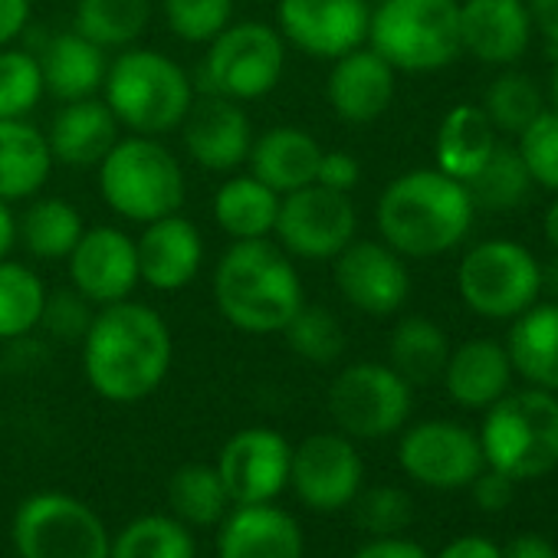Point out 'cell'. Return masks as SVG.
<instances>
[{"label":"cell","instance_id":"cell-23","mask_svg":"<svg viewBox=\"0 0 558 558\" xmlns=\"http://www.w3.org/2000/svg\"><path fill=\"white\" fill-rule=\"evenodd\" d=\"M217 558H306V535L276 502L233 506L220 522Z\"/></svg>","mask_w":558,"mask_h":558},{"label":"cell","instance_id":"cell-11","mask_svg":"<svg viewBox=\"0 0 558 558\" xmlns=\"http://www.w3.org/2000/svg\"><path fill=\"white\" fill-rule=\"evenodd\" d=\"M411 408V385L385 362L345 365L329 388V414L336 430L352 440H385L404 430Z\"/></svg>","mask_w":558,"mask_h":558},{"label":"cell","instance_id":"cell-9","mask_svg":"<svg viewBox=\"0 0 558 558\" xmlns=\"http://www.w3.org/2000/svg\"><path fill=\"white\" fill-rule=\"evenodd\" d=\"M11 535L21 558H109L112 548L99 512L60 489L27 496L14 512Z\"/></svg>","mask_w":558,"mask_h":558},{"label":"cell","instance_id":"cell-12","mask_svg":"<svg viewBox=\"0 0 558 558\" xmlns=\"http://www.w3.org/2000/svg\"><path fill=\"white\" fill-rule=\"evenodd\" d=\"M359 233V210L352 194L306 184L279 197L272 236L293 259H336Z\"/></svg>","mask_w":558,"mask_h":558},{"label":"cell","instance_id":"cell-33","mask_svg":"<svg viewBox=\"0 0 558 558\" xmlns=\"http://www.w3.org/2000/svg\"><path fill=\"white\" fill-rule=\"evenodd\" d=\"M83 230V214L66 197H31V207L17 217V240L37 259H66Z\"/></svg>","mask_w":558,"mask_h":558},{"label":"cell","instance_id":"cell-45","mask_svg":"<svg viewBox=\"0 0 558 558\" xmlns=\"http://www.w3.org/2000/svg\"><path fill=\"white\" fill-rule=\"evenodd\" d=\"M93 316H96V306L86 296H80L73 287H63L57 293L47 290L40 329L57 342H83V336L93 326Z\"/></svg>","mask_w":558,"mask_h":558},{"label":"cell","instance_id":"cell-29","mask_svg":"<svg viewBox=\"0 0 558 558\" xmlns=\"http://www.w3.org/2000/svg\"><path fill=\"white\" fill-rule=\"evenodd\" d=\"M506 352L519 378L532 388L558 395V300L535 303L515 316Z\"/></svg>","mask_w":558,"mask_h":558},{"label":"cell","instance_id":"cell-52","mask_svg":"<svg viewBox=\"0 0 558 558\" xmlns=\"http://www.w3.org/2000/svg\"><path fill=\"white\" fill-rule=\"evenodd\" d=\"M532 27L551 44V50H558V0H525Z\"/></svg>","mask_w":558,"mask_h":558},{"label":"cell","instance_id":"cell-39","mask_svg":"<svg viewBox=\"0 0 558 558\" xmlns=\"http://www.w3.org/2000/svg\"><path fill=\"white\" fill-rule=\"evenodd\" d=\"M279 336L287 339L293 355H300L310 365H336L349 349V336L339 316L326 306H310V303L300 306V313Z\"/></svg>","mask_w":558,"mask_h":558},{"label":"cell","instance_id":"cell-32","mask_svg":"<svg viewBox=\"0 0 558 558\" xmlns=\"http://www.w3.org/2000/svg\"><path fill=\"white\" fill-rule=\"evenodd\" d=\"M450 359L447 332L427 316H408L391 329L388 339V365L411 385H434L440 381Z\"/></svg>","mask_w":558,"mask_h":558},{"label":"cell","instance_id":"cell-8","mask_svg":"<svg viewBox=\"0 0 558 558\" xmlns=\"http://www.w3.org/2000/svg\"><path fill=\"white\" fill-rule=\"evenodd\" d=\"M457 293L483 319H515L542 296V263L515 240H483L457 269Z\"/></svg>","mask_w":558,"mask_h":558},{"label":"cell","instance_id":"cell-5","mask_svg":"<svg viewBox=\"0 0 558 558\" xmlns=\"http://www.w3.org/2000/svg\"><path fill=\"white\" fill-rule=\"evenodd\" d=\"M476 437L486 466L515 483L548 476L558 470V395L542 388L506 391L486 408Z\"/></svg>","mask_w":558,"mask_h":558},{"label":"cell","instance_id":"cell-55","mask_svg":"<svg viewBox=\"0 0 558 558\" xmlns=\"http://www.w3.org/2000/svg\"><path fill=\"white\" fill-rule=\"evenodd\" d=\"M545 236H548V243L558 250V194H555V201H551L548 210H545Z\"/></svg>","mask_w":558,"mask_h":558},{"label":"cell","instance_id":"cell-10","mask_svg":"<svg viewBox=\"0 0 558 558\" xmlns=\"http://www.w3.org/2000/svg\"><path fill=\"white\" fill-rule=\"evenodd\" d=\"M287 40L259 21H233L204 53L207 93L233 102H256L269 96L287 73Z\"/></svg>","mask_w":558,"mask_h":558},{"label":"cell","instance_id":"cell-6","mask_svg":"<svg viewBox=\"0 0 558 558\" xmlns=\"http://www.w3.org/2000/svg\"><path fill=\"white\" fill-rule=\"evenodd\" d=\"M99 194L129 223H151L178 214L187 197L184 168L161 138L129 135L99 161Z\"/></svg>","mask_w":558,"mask_h":558},{"label":"cell","instance_id":"cell-28","mask_svg":"<svg viewBox=\"0 0 558 558\" xmlns=\"http://www.w3.org/2000/svg\"><path fill=\"white\" fill-rule=\"evenodd\" d=\"M37 60H40L47 93L60 102H76V99L96 96L109 73L106 50L76 31L57 34L53 40H47V47Z\"/></svg>","mask_w":558,"mask_h":558},{"label":"cell","instance_id":"cell-17","mask_svg":"<svg viewBox=\"0 0 558 558\" xmlns=\"http://www.w3.org/2000/svg\"><path fill=\"white\" fill-rule=\"evenodd\" d=\"M290 463L293 444L283 434L272 427H243L223 444L214 466L233 506H256L276 502L290 486Z\"/></svg>","mask_w":558,"mask_h":558},{"label":"cell","instance_id":"cell-46","mask_svg":"<svg viewBox=\"0 0 558 558\" xmlns=\"http://www.w3.org/2000/svg\"><path fill=\"white\" fill-rule=\"evenodd\" d=\"M362 181V165L352 151H342V148H332V151H323L319 158V171H316V184L329 187V191H339V194H352Z\"/></svg>","mask_w":558,"mask_h":558},{"label":"cell","instance_id":"cell-25","mask_svg":"<svg viewBox=\"0 0 558 558\" xmlns=\"http://www.w3.org/2000/svg\"><path fill=\"white\" fill-rule=\"evenodd\" d=\"M323 145L316 142L313 132L300 125H272L259 135H253L246 165L250 174L259 178L266 187H272L279 197L300 191L306 184H316Z\"/></svg>","mask_w":558,"mask_h":558},{"label":"cell","instance_id":"cell-44","mask_svg":"<svg viewBox=\"0 0 558 558\" xmlns=\"http://www.w3.org/2000/svg\"><path fill=\"white\" fill-rule=\"evenodd\" d=\"M515 151L532 184L558 194V112L545 109L529 129H522Z\"/></svg>","mask_w":558,"mask_h":558},{"label":"cell","instance_id":"cell-48","mask_svg":"<svg viewBox=\"0 0 558 558\" xmlns=\"http://www.w3.org/2000/svg\"><path fill=\"white\" fill-rule=\"evenodd\" d=\"M352 558H430L424 551V545L404 538V535H378L372 542H365Z\"/></svg>","mask_w":558,"mask_h":558},{"label":"cell","instance_id":"cell-57","mask_svg":"<svg viewBox=\"0 0 558 558\" xmlns=\"http://www.w3.org/2000/svg\"><path fill=\"white\" fill-rule=\"evenodd\" d=\"M4 375H8V365H4V352H0V385H4Z\"/></svg>","mask_w":558,"mask_h":558},{"label":"cell","instance_id":"cell-16","mask_svg":"<svg viewBox=\"0 0 558 558\" xmlns=\"http://www.w3.org/2000/svg\"><path fill=\"white\" fill-rule=\"evenodd\" d=\"M332 283L339 296L375 319H388L404 310L411 296V272L404 256L385 240H352L332 259Z\"/></svg>","mask_w":558,"mask_h":558},{"label":"cell","instance_id":"cell-14","mask_svg":"<svg viewBox=\"0 0 558 558\" xmlns=\"http://www.w3.org/2000/svg\"><path fill=\"white\" fill-rule=\"evenodd\" d=\"M290 486L296 489L300 502L316 512L349 509L365 486V463L355 440L342 430L310 434L293 447Z\"/></svg>","mask_w":558,"mask_h":558},{"label":"cell","instance_id":"cell-43","mask_svg":"<svg viewBox=\"0 0 558 558\" xmlns=\"http://www.w3.org/2000/svg\"><path fill=\"white\" fill-rule=\"evenodd\" d=\"M355 509V525L368 532L372 538L378 535H401L411 519H414V502L401 486H362L359 496L352 499Z\"/></svg>","mask_w":558,"mask_h":558},{"label":"cell","instance_id":"cell-26","mask_svg":"<svg viewBox=\"0 0 558 558\" xmlns=\"http://www.w3.org/2000/svg\"><path fill=\"white\" fill-rule=\"evenodd\" d=\"M512 362L506 345L493 339H470L450 349L447 368L440 375L453 404L466 411H486L506 391H512Z\"/></svg>","mask_w":558,"mask_h":558},{"label":"cell","instance_id":"cell-37","mask_svg":"<svg viewBox=\"0 0 558 558\" xmlns=\"http://www.w3.org/2000/svg\"><path fill=\"white\" fill-rule=\"evenodd\" d=\"M109 558H197V542L181 519L148 512L112 535Z\"/></svg>","mask_w":558,"mask_h":558},{"label":"cell","instance_id":"cell-19","mask_svg":"<svg viewBox=\"0 0 558 558\" xmlns=\"http://www.w3.org/2000/svg\"><path fill=\"white\" fill-rule=\"evenodd\" d=\"M178 132H181L187 158L197 168L214 171V174L236 171L246 161L253 135H256L243 102L223 99L217 93L194 99Z\"/></svg>","mask_w":558,"mask_h":558},{"label":"cell","instance_id":"cell-40","mask_svg":"<svg viewBox=\"0 0 558 558\" xmlns=\"http://www.w3.org/2000/svg\"><path fill=\"white\" fill-rule=\"evenodd\" d=\"M483 112L496 132L519 135L522 129H529L545 112L542 89L535 86V80L529 73L502 70L483 96Z\"/></svg>","mask_w":558,"mask_h":558},{"label":"cell","instance_id":"cell-42","mask_svg":"<svg viewBox=\"0 0 558 558\" xmlns=\"http://www.w3.org/2000/svg\"><path fill=\"white\" fill-rule=\"evenodd\" d=\"M168 31L181 44H210L233 24V0H161Z\"/></svg>","mask_w":558,"mask_h":558},{"label":"cell","instance_id":"cell-1","mask_svg":"<svg viewBox=\"0 0 558 558\" xmlns=\"http://www.w3.org/2000/svg\"><path fill=\"white\" fill-rule=\"evenodd\" d=\"M174 359L168 323L148 303L122 300L99 306L83 336V375L109 404H138L151 398Z\"/></svg>","mask_w":558,"mask_h":558},{"label":"cell","instance_id":"cell-35","mask_svg":"<svg viewBox=\"0 0 558 558\" xmlns=\"http://www.w3.org/2000/svg\"><path fill=\"white\" fill-rule=\"evenodd\" d=\"M168 506H171V515L191 529L220 525L223 515L233 509L217 466H207V463H184L174 470L168 483Z\"/></svg>","mask_w":558,"mask_h":558},{"label":"cell","instance_id":"cell-22","mask_svg":"<svg viewBox=\"0 0 558 558\" xmlns=\"http://www.w3.org/2000/svg\"><path fill=\"white\" fill-rule=\"evenodd\" d=\"M532 17L525 0H463L460 44L486 66H512L532 44Z\"/></svg>","mask_w":558,"mask_h":558},{"label":"cell","instance_id":"cell-49","mask_svg":"<svg viewBox=\"0 0 558 558\" xmlns=\"http://www.w3.org/2000/svg\"><path fill=\"white\" fill-rule=\"evenodd\" d=\"M34 14V0H0V50L11 47L27 27Z\"/></svg>","mask_w":558,"mask_h":558},{"label":"cell","instance_id":"cell-7","mask_svg":"<svg viewBox=\"0 0 558 558\" xmlns=\"http://www.w3.org/2000/svg\"><path fill=\"white\" fill-rule=\"evenodd\" d=\"M368 47L398 73H437L460 53V0H378Z\"/></svg>","mask_w":558,"mask_h":558},{"label":"cell","instance_id":"cell-54","mask_svg":"<svg viewBox=\"0 0 558 558\" xmlns=\"http://www.w3.org/2000/svg\"><path fill=\"white\" fill-rule=\"evenodd\" d=\"M542 290H548V296L558 300V256L542 266Z\"/></svg>","mask_w":558,"mask_h":558},{"label":"cell","instance_id":"cell-53","mask_svg":"<svg viewBox=\"0 0 558 558\" xmlns=\"http://www.w3.org/2000/svg\"><path fill=\"white\" fill-rule=\"evenodd\" d=\"M17 246V217L8 201H0V259H8Z\"/></svg>","mask_w":558,"mask_h":558},{"label":"cell","instance_id":"cell-13","mask_svg":"<svg viewBox=\"0 0 558 558\" xmlns=\"http://www.w3.org/2000/svg\"><path fill=\"white\" fill-rule=\"evenodd\" d=\"M368 0H276V31L313 60H339L368 44Z\"/></svg>","mask_w":558,"mask_h":558},{"label":"cell","instance_id":"cell-56","mask_svg":"<svg viewBox=\"0 0 558 558\" xmlns=\"http://www.w3.org/2000/svg\"><path fill=\"white\" fill-rule=\"evenodd\" d=\"M548 102H551V112H558V50H555V66L548 76Z\"/></svg>","mask_w":558,"mask_h":558},{"label":"cell","instance_id":"cell-4","mask_svg":"<svg viewBox=\"0 0 558 558\" xmlns=\"http://www.w3.org/2000/svg\"><path fill=\"white\" fill-rule=\"evenodd\" d=\"M102 99L122 129L132 135L158 138L181 129L197 93L178 60L158 50L129 47L119 50V57L109 63Z\"/></svg>","mask_w":558,"mask_h":558},{"label":"cell","instance_id":"cell-24","mask_svg":"<svg viewBox=\"0 0 558 558\" xmlns=\"http://www.w3.org/2000/svg\"><path fill=\"white\" fill-rule=\"evenodd\" d=\"M122 138V125L106 106V99H76L63 102V109L53 116L47 129V145L53 151L57 165L66 168H99V161L112 151V145Z\"/></svg>","mask_w":558,"mask_h":558},{"label":"cell","instance_id":"cell-27","mask_svg":"<svg viewBox=\"0 0 558 558\" xmlns=\"http://www.w3.org/2000/svg\"><path fill=\"white\" fill-rule=\"evenodd\" d=\"M47 132L27 119H0V201H31L53 174Z\"/></svg>","mask_w":558,"mask_h":558},{"label":"cell","instance_id":"cell-41","mask_svg":"<svg viewBox=\"0 0 558 558\" xmlns=\"http://www.w3.org/2000/svg\"><path fill=\"white\" fill-rule=\"evenodd\" d=\"M47 96L40 60L27 50H0V119H27Z\"/></svg>","mask_w":558,"mask_h":558},{"label":"cell","instance_id":"cell-50","mask_svg":"<svg viewBox=\"0 0 558 558\" xmlns=\"http://www.w3.org/2000/svg\"><path fill=\"white\" fill-rule=\"evenodd\" d=\"M437 558H502V548L493 538L470 532V535H457L453 542H447Z\"/></svg>","mask_w":558,"mask_h":558},{"label":"cell","instance_id":"cell-21","mask_svg":"<svg viewBox=\"0 0 558 558\" xmlns=\"http://www.w3.org/2000/svg\"><path fill=\"white\" fill-rule=\"evenodd\" d=\"M395 93H398V70L385 57H378L368 44L332 60L326 99L336 119L349 125H372L391 109Z\"/></svg>","mask_w":558,"mask_h":558},{"label":"cell","instance_id":"cell-47","mask_svg":"<svg viewBox=\"0 0 558 558\" xmlns=\"http://www.w3.org/2000/svg\"><path fill=\"white\" fill-rule=\"evenodd\" d=\"M515 486H519V483H515L512 476H506V473H499V470H493V466H483V470L473 476L470 493H473V502H476L483 512H502V509L512 506Z\"/></svg>","mask_w":558,"mask_h":558},{"label":"cell","instance_id":"cell-30","mask_svg":"<svg viewBox=\"0 0 558 558\" xmlns=\"http://www.w3.org/2000/svg\"><path fill=\"white\" fill-rule=\"evenodd\" d=\"M496 129L486 119L483 106H453L434 138V158H437V171L457 178V181H470L486 158L496 148Z\"/></svg>","mask_w":558,"mask_h":558},{"label":"cell","instance_id":"cell-34","mask_svg":"<svg viewBox=\"0 0 558 558\" xmlns=\"http://www.w3.org/2000/svg\"><path fill=\"white\" fill-rule=\"evenodd\" d=\"M151 24V0H76L73 31L102 50L135 47Z\"/></svg>","mask_w":558,"mask_h":558},{"label":"cell","instance_id":"cell-15","mask_svg":"<svg viewBox=\"0 0 558 558\" xmlns=\"http://www.w3.org/2000/svg\"><path fill=\"white\" fill-rule=\"evenodd\" d=\"M401 470L427 489H463L486 466L480 437L457 421H421L398 440Z\"/></svg>","mask_w":558,"mask_h":558},{"label":"cell","instance_id":"cell-20","mask_svg":"<svg viewBox=\"0 0 558 558\" xmlns=\"http://www.w3.org/2000/svg\"><path fill=\"white\" fill-rule=\"evenodd\" d=\"M135 253L145 287L155 293H181L204 266V236L197 223L178 210L145 223L142 236L135 240Z\"/></svg>","mask_w":558,"mask_h":558},{"label":"cell","instance_id":"cell-31","mask_svg":"<svg viewBox=\"0 0 558 558\" xmlns=\"http://www.w3.org/2000/svg\"><path fill=\"white\" fill-rule=\"evenodd\" d=\"M210 207L230 240H266L276 227L279 194L253 174H233L217 187Z\"/></svg>","mask_w":558,"mask_h":558},{"label":"cell","instance_id":"cell-2","mask_svg":"<svg viewBox=\"0 0 558 558\" xmlns=\"http://www.w3.org/2000/svg\"><path fill=\"white\" fill-rule=\"evenodd\" d=\"M217 313L246 336H279L306 303L293 256L272 240H233L214 266Z\"/></svg>","mask_w":558,"mask_h":558},{"label":"cell","instance_id":"cell-36","mask_svg":"<svg viewBox=\"0 0 558 558\" xmlns=\"http://www.w3.org/2000/svg\"><path fill=\"white\" fill-rule=\"evenodd\" d=\"M47 283L37 269L17 259H0V342H14L40 329Z\"/></svg>","mask_w":558,"mask_h":558},{"label":"cell","instance_id":"cell-18","mask_svg":"<svg viewBox=\"0 0 558 558\" xmlns=\"http://www.w3.org/2000/svg\"><path fill=\"white\" fill-rule=\"evenodd\" d=\"M70 287L86 296L96 310L112 306L122 300H132L138 276V253L135 236H129L119 227H86L73 253L66 256Z\"/></svg>","mask_w":558,"mask_h":558},{"label":"cell","instance_id":"cell-38","mask_svg":"<svg viewBox=\"0 0 558 558\" xmlns=\"http://www.w3.org/2000/svg\"><path fill=\"white\" fill-rule=\"evenodd\" d=\"M466 191H470L476 210L506 214V210H515L525 204V197L532 191V178L515 148L496 145L493 155L486 158V165L466 181Z\"/></svg>","mask_w":558,"mask_h":558},{"label":"cell","instance_id":"cell-3","mask_svg":"<svg viewBox=\"0 0 558 558\" xmlns=\"http://www.w3.org/2000/svg\"><path fill=\"white\" fill-rule=\"evenodd\" d=\"M476 207L463 181L417 168L395 178L375 207L381 240L411 259H427L460 246L473 227Z\"/></svg>","mask_w":558,"mask_h":558},{"label":"cell","instance_id":"cell-51","mask_svg":"<svg viewBox=\"0 0 558 558\" xmlns=\"http://www.w3.org/2000/svg\"><path fill=\"white\" fill-rule=\"evenodd\" d=\"M502 558H558V548L538 532H519L502 548Z\"/></svg>","mask_w":558,"mask_h":558}]
</instances>
